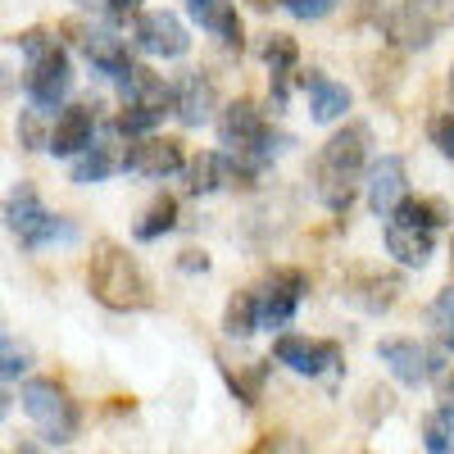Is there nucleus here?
Masks as SVG:
<instances>
[{
	"label": "nucleus",
	"mask_w": 454,
	"mask_h": 454,
	"mask_svg": "<svg viewBox=\"0 0 454 454\" xmlns=\"http://www.w3.org/2000/svg\"><path fill=\"white\" fill-rule=\"evenodd\" d=\"M227 177H232V160L205 150V155H196L192 164H186V192H192V196H209V192H218Z\"/></svg>",
	"instance_id": "4be33fe9"
},
{
	"label": "nucleus",
	"mask_w": 454,
	"mask_h": 454,
	"mask_svg": "<svg viewBox=\"0 0 454 454\" xmlns=\"http://www.w3.org/2000/svg\"><path fill=\"white\" fill-rule=\"evenodd\" d=\"M450 96H454V68H450Z\"/></svg>",
	"instance_id": "ea45409f"
},
{
	"label": "nucleus",
	"mask_w": 454,
	"mask_h": 454,
	"mask_svg": "<svg viewBox=\"0 0 454 454\" xmlns=\"http://www.w3.org/2000/svg\"><path fill=\"white\" fill-rule=\"evenodd\" d=\"M395 218L419 223V227H427V232H436V227H445V223H450V209H445L441 200H427V196H409V200L395 209Z\"/></svg>",
	"instance_id": "a878e982"
},
{
	"label": "nucleus",
	"mask_w": 454,
	"mask_h": 454,
	"mask_svg": "<svg viewBox=\"0 0 454 454\" xmlns=\"http://www.w3.org/2000/svg\"><path fill=\"white\" fill-rule=\"evenodd\" d=\"M423 445L427 454H454V409H432L423 419Z\"/></svg>",
	"instance_id": "393cba45"
},
{
	"label": "nucleus",
	"mask_w": 454,
	"mask_h": 454,
	"mask_svg": "<svg viewBox=\"0 0 454 454\" xmlns=\"http://www.w3.org/2000/svg\"><path fill=\"white\" fill-rule=\"evenodd\" d=\"M436 395H441L445 409H454V368H445V372L436 377Z\"/></svg>",
	"instance_id": "4c0bfd02"
},
{
	"label": "nucleus",
	"mask_w": 454,
	"mask_h": 454,
	"mask_svg": "<svg viewBox=\"0 0 454 454\" xmlns=\"http://www.w3.org/2000/svg\"><path fill=\"white\" fill-rule=\"evenodd\" d=\"M254 10H273V5H291V0H250Z\"/></svg>",
	"instance_id": "58836bf2"
},
{
	"label": "nucleus",
	"mask_w": 454,
	"mask_h": 454,
	"mask_svg": "<svg viewBox=\"0 0 454 454\" xmlns=\"http://www.w3.org/2000/svg\"><path fill=\"white\" fill-rule=\"evenodd\" d=\"M432 241H436V232H427L419 223H404V218L387 223V250L404 263V269H423L432 259Z\"/></svg>",
	"instance_id": "2eb2a0df"
},
{
	"label": "nucleus",
	"mask_w": 454,
	"mask_h": 454,
	"mask_svg": "<svg viewBox=\"0 0 454 454\" xmlns=\"http://www.w3.org/2000/svg\"><path fill=\"white\" fill-rule=\"evenodd\" d=\"M427 137H432V145L441 150L445 160H454V109H450V114H436L432 128H427Z\"/></svg>",
	"instance_id": "7c9ffc66"
},
{
	"label": "nucleus",
	"mask_w": 454,
	"mask_h": 454,
	"mask_svg": "<svg viewBox=\"0 0 454 454\" xmlns=\"http://www.w3.org/2000/svg\"><path fill=\"white\" fill-rule=\"evenodd\" d=\"M105 14H109V23L141 19V0H105Z\"/></svg>",
	"instance_id": "c9c22d12"
},
{
	"label": "nucleus",
	"mask_w": 454,
	"mask_h": 454,
	"mask_svg": "<svg viewBox=\"0 0 454 454\" xmlns=\"http://www.w3.org/2000/svg\"><path fill=\"white\" fill-rule=\"evenodd\" d=\"M5 223H10V232H14V241H19L23 250H42V246H51V241H73V227H68L64 218H55V214L42 205V196L32 192V186H19V192L10 196Z\"/></svg>",
	"instance_id": "39448f33"
},
{
	"label": "nucleus",
	"mask_w": 454,
	"mask_h": 454,
	"mask_svg": "<svg viewBox=\"0 0 454 454\" xmlns=\"http://www.w3.org/2000/svg\"><path fill=\"white\" fill-rule=\"evenodd\" d=\"M23 409L36 423V432H42V441H51V445H68L78 436V404H73V395L55 377H32V382H23Z\"/></svg>",
	"instance_id": "20e7f679"
},
{
	"label": "nucleus",
	"mask_w": 454,
	"mask_h": 454,
	"mask_svg": "<svg viewBox=\"0 0 454 454\" xmlns=\"http://www.w3.org/2000/svg\"><path fill=\"white\" fill-rule=\"evenodd\" d=\"M119 168H128V145H119L114 137H105V141H96L87 155L73 164V182L78 186H91V182H105L109 173H119Z\"/></svg>",
	"instance_id": "a211bd4d"
},
{
	"label": "nucleus",
	"mask_w": 454,
	"mask_h": 454,
	"mask_svg": "<svg viewBox=\"0 0 454 454\" xmlns=\"http://www.w3.org/2000/svg\"><path fill=\"white\" fill-rule=\"evenodd\" d=\"M346 295L355 300L359 309H368V314H382V309H391V305H395V295H400V278L368 273V278H355V282L346 286Z\"/></svg>",
	"instance_id": "412c9836"
},
{
	"label": "nucleus",
	"mask_w": 454,
	"mask_h": 454,
	"mask_svg": "<svg viewBox=\"0 0 454 454\" xmlns=\"http://www.w3.org/2000/svg\"><path fill=\"white\" fill-rule=\"evenodd\" d=\"M132 42L145 51V55H164V59H177L186 55V46H192V36H186L182 19L168 14V10H145L132 27Z\"/></svg>",
	"instance_id": "6e6552de"
},
{
	"label": "nucleus",
	"mask_w": 454,
	"mask_h": 454,
	"mask_svg": "<svg viewBox=\"0 0 454 454\" xmlns=\"http://www.w3.org/2000/svg\"><path fill=\"white\" fill-rule=\"evenodd\" d=\"M409 10H419L427 23H436V27H445V23H454V0H404Z\"/></svg>",
	"instance_id": "2f4dec72"
},
{
	"label": "nucleus",
	"mask_w": 454,
	"mask_h": 454,
	"mask_svg": "<svg viewBox=\"0 0 454 454\" xmlns=\"http://www.w3.org/2000/svg\"><path fill=\"white\" fill-rule=\"evenodd\" d=\"M173 227H177V200H173V196H160L155 205L137 218L132 237H137V241H160L164 232H173Z\"/></svg>",
	"instance_id": "5701e85b"
},
{
	"label": "nucleus",
	"mask_w": 454,
	"mask_h": 454,
	"mask_svg": "<svg viewBox=\"0 0 454 454\" xmlns=\"http://www.w3.org/2000/svg\"><path fill=\"white\" fill-rule=\"evenodd\" d=\"M305 273L300 269H278V273H269L259 282V291H254V305H259V327H286L291 323V314H295V305H300V295H305Z\"/></svg>",
	"instance_id": "0eeeda50"
},
{
	"label": "nucleus",
	"mask_w": 454,
	"mask_h": 454,
	"mask_svg": "<svg viewBox=\"0 0 454 454\" xmlns=\"http://www.w3.org/2000/svg\"><path fill=\"white\" fill-rule=\"evenodd\" d=\"M368 164V128L364 123H346L340 132H332L314 160V196L332 209V214H346L355 192H359V177Z\"/></svg>",
	"instance_id": "f257e3e1"
},
{
	"label": "nucleus",
	"mask_w": 454,
	"mask_h": 454,
	"mask_svg": "<svg viewBox=\"0 0 454 454\" xmlns=\"http://www.w3.org/2000/svg\"><path fill=\"white\" fill-rule=\"evenodd\" d=\"M87 286L105 309H145L150 305V282L141 273V263L119 241H100L91 250Z\"/></svg>",
	"instance_id": "f03ea898"
},
{
	"label": "nucleus",
	"mask_w": 454,
	"mask_h": 454,
	"mask_svg": "<svg viewBox=\"0 0 454 454\" xmlns=\"http://www.w3.org/2000/svg\"><path fill=\"white\" fill-rule=\"evenodd\" d=\"M254 327H259L254 291H237L232 300H227V309H223V332H227V336H250Z\"/></svg>",
	"instance_id": "b1692460"
},
{
	"label": "nucleus",
	"mask_w": 454,
	"mask_h": 454,
	"mask_svg": "<svg viewBox=\"0 0 454 454\" xmlns=\"http://www.w3.org/2000/svg\"><path fill=\"white\" fill-rule=\"evenodd\" d=\"M160 123H164V114L141 109V105H123L119 119H114V132H150V128H160Z\"/></svg>",
	"instance_id": "c756f323"
},
{
	"label": "nucleus",
	"mask_w": 454,
	"mask_h": 454,
	"mask_svg": "<svg viewBox=\"0 0 454 454\" xmlns=\"http://www.w3.org/2000/svg\"><path fill=\"white\" fill-rule=\"evenodd\" d=\"M128 168L141 173V177H168V173L186 168L182 141H173V137H145V141H137L128 150Z\"/></svg>",
	"instance_id": "ddd939ff"
},
{
	"label": "nucleus",
	"mask_w": 454,
	"mask_h": 454,
	"mask_svg": "<svg viewBox=\"0 0 454 454\" xmlns=\"http://www.w3.org/2000/svg\"><path fill=\"white\" fill-rule=\"evenodd\" d=\"M23 368H27V350L14 346V336H5V382H14Z\"/></svg>",
	"instance_id": "f704fd0d"
},
{
	"label": "nucleus",
	"mask_w": 454,
	"mask_h": 454,
	"mask_svg": "<svg viewBox=\"0 0 454 454\" xmlns=\"http://www.w3.org/2000/svg\"><path fill=\"white\" fill-rule=\"evenodd\" d=\"M273 359L286 364V368L300 372V377H318V372H327V368L340 359V346H336V340H309V336L282 332V336L273 340Z\"/></svg>",
	"instance_id": "9d476101"
},
{
	"label": "nucleus",
	"mask_w": 454,
	"mask_h": 454,
	"mask_svg": "<svg viewBox=\"0 0 454 454\" xmlns=\"http://www.w3.org/2000/svg\"><path fill=\"white\" fill-rule=\"evenodd\" d=\"M14 46L27 55V78H23L27 100H32L36 109H55V105L68 96V87H73V68H68L64 46L55 42L51 32H42V27L19 32Z\"/></svg>",
	"instance_id": "7ed1b4c3"
},
{
	"label": "nucleus",
	"mask_w": 454,
	"mask_h": 454,
	"mask_svg": "<svg viewBox=\"0 0 454 454\" xmlns=\"http://www.w3.org/2000/svg\"><path fill=\"white\" fill-rule=\"evenodd\" d=\"M186 14H192V19H196L205 32H214L223 46L241 51L246 32H241V14H237L232 0H186Z\"/></svg>",
	"instance_id": "4468645a"
},
{
	"label": "nucleus",
	"mask_w": 454,
	"mask_h": 454,
	"mask_svg": "<svg viewBox=\"0 0 454 454\" xmlns=\"http://www.w3.org/2000/svg\"><path fill=\"white\" fill-rule=\"evenodd\" d=\"M177 269H186V273H205V269H209V254H205V250H182Z\"/></svg>",
	"instance_id": "e433bc0d"
},
{
	"label": "nucleus",
	"mask_w": 454,
	"mask_h": 454,
	"mask_svg": "<svg viewBox=\"0 0 454 454\" xmlns=\"http://www.w3.org/2000/svg\"><path fill=\"white\" fill-rule=\"evenodd\" d=\"M223 372H227V387L241 395V404H254V400H259V387H263V377H269V364L259 359L250 372H232V368H223Z\"/></svg>",
	"instance_id": "c85d7f7f"
},
{
	"label": "nucleus",
	"mask_w": 454,
	"mask_h": 454,
	"mask_svg": "<svg viewBox=\"0 0 454 454\" xmlns=\"http://www.w3.org/2000/svg\"><path fill=\"white\" fill-rule=\"evenodd\" d=\"M214 105H218L214 82L205 78L200 68H192V73L177 82V119H182L186 128H200V123L214 119Z\"/></svg>",
	"instance_id": "dca6fc26"
},
{
	"label": "nucleus",
	"mask_w": 454,
	"mask_h": 454,
	"mask_svg": "<svg viewBox=\"0 0 454 454\" xmlns=\"http://www.w3.org/2000/svg\"><path fill=\"white\" fill-rule=\"evenodd\" d=\"M364 192H368V209L377 218H395V209L409 200V182H404V160L400 155H382L372 168H368V182H364Z\"/></svg>",
	"instance_id": "1a4fd4ad"
},
{
	"label": "nucleus",
	"mask_w": 454,
	"mask_h": 454,
	"mask_svg": "<svg viewBox=\"0 0 454 454\" xmlns=\"http://www.w3.org/2000/svg\"><path fill=\"white\" fill-rule=\"evenodd\" d=\"M377 359H382L395 372V382H404V387H423L427 377H441L445 372V359L436 350L419 346L413 336H387V340H377Z\"/></svg>",
	"instance_id": "423d86ee"
},
{
	"label": "nucleus",
	"mask_w": 454,
	"mask_h": 454,
	"mask_svg": "<svg viewBox=\"0 0 454 454\" xmlns=\"http://www.w3.org/2000/svg\"><path fill=\"white\" fill-rule=\"evenodd\" d=\"M68 32H73V42H78V51L100 68V73H109V78H128V73L137 68L132 59H128V46L119 42L114 32H105V27H87V23H68Z\"/></svg>",
	"instance_id": "9b49d317"
},
{
	"label": "nucleus",
	"mask_w": 454,
	"mask_h": 454,
	"mask_svg": "<svg viewBox=\"0 0 454 454\" xmlns=\"http://www.w3.org/2000/svg\"><path fill=\"white\" fill-rule=\"evenodd\" d=\"M286 10H291L295 19H323V14L336 10V0H291Z\"/></svg>",
	"instance_id": "72a5a7b5"
},
{
	"label": "nucleus",
	"mask_w": 454,
	"mask_h": 454,
	"mask_svg": "<svg viewBox=\"0 0 454 454\" xmlns=\"http://www.w3.org/2000/svg\"><path fill=\"white\" fill-rule=\"evenodd\" d=\"M123 105H141V109H155V114H168L177 109V91L150 68H132L123 78Z\"/></svg>",
	"instance_id": "f3484780"
},
{
	"label": "nucleus",
	"mask_w": 454,
	"mask_h": 454,
	"mask_svg": "<svg viewBox=\"0 0 454 454\" xmlns=\"http://www.w3.org/2000/svg\"><path fill=\"white\" fill-rule=\"evenodd\" d=\"M254 454H305V445H300L295 436H286V432H278V436H263L254 445Z\"/></svg>",
	"instance_id": "473e14b6"
},
{
	"label": "nucleus",
	"mask_w": 454,
	"mask_h": 454,
	"mask_svg": "<svg viewBox=\"0 0 454 454\" xmlns=\"http://www.w3.org/2000/svg\"><path fill=\"white\" fill-rule=\"evenodd\" d=\"M432 327H436L441 346L454 350V286H445V291L432 300Z\"/></svg>",
	"instance_id": "cd10ccee"
},
{
	"label": "nucleus",
	"mask_w": 454,
	"mask_h": 454,
	"mask_svg": "<svg viewBox=\"0 0 454 454\" xmlns=\"http://www.w3.org/2000/svg\"><path fill=\"white\" fill-rule=\"evenodd\" d=\"M305 91H309V109L318 123H336L350 109V91L332 78H323V73H305Z\"/></svg>",
	"instance_id": "aec40b11"
},
{
	"label": "nucleus",
	"mask_w": 454,
	"mask_h": 454,
	"mask_svg": "<svg viewBox=\"0 0 454 454\" xmlns=\"http://www.w3.org/2000/svg\"><path fill=\"white\" fill-rule=\"evenodd\" d=\"M295 55L300 51H295V42L286 32H269V36H263V46H259V59L273 68V78H286V73L295 68Z\"/></svg>",
	"instance_id": "bb28decb"
},
{
	"label": "nucleus",
	"mask_w": 454,
	"mask_h": 454,
	"mask_svg": "<svg viewBox=\"0 0 454 454\" xmlns=\"http://www.w3.org/2000/svg\"><path fill=\"white\" fill-rule=\"evenodd\" d=\"M382 27H387L391 42H395V46H404V51H423V46H432V36H436V23H427L419 10H409V5L387 10Z\"/></svg>",
	"instance_id": "6ab92c4d"
},
{
	"label": "nucleus",
	"mask_w": 454,
	"mask_h": 454,
	"mask_svg": "<svg viewBox=\"0 0 454 454\" xmlns=\"http://www.w3.org/2000/svg\"><path fill=\"white\" fill-rule=\"evenodd\" d=\"M91 137H96V109L91 105H68L55 128H51V155L68 160V155H87L91 150Z\"/></svg>",
	"instance_id": "f8f14e48"
}]
</instances>
